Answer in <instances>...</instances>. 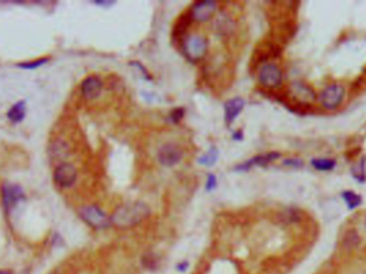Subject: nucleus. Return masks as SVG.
Segmentation results:
<instances>
[{"label": "nucleus", "instance_id": "1", "mask_svg": "<svg viewBox=\"0 0 366 274\" xmlns=\"http://www.w3.org/2000/svg\"><path fill=\"white\" fill-rule=\"evenodd\" d=\"M149 213L150 209L146 203L135 201L118 208L110 218V221L118 228H130L139 224L149 216Z\"/></svg>", "mask_w": 366, "mask_h": 274}, {"label": "nucleus", "instance_id": "8", "mask_svg": "<svg viewBox=\"0 0 366 274\" xmlns=\"http://www.w3.org/2000/svg\"><path fill=\"white\" fill-rule=\"evenodd\" d=\"M217 5L214 2H198L191 8L190 17L192 21L202 23L210 20L216 11Z\"/></svg>", "mask_w": 366, "mask_h": 274}, {"label": "nucleus", "instance_id": "12", "mask_svg": "<svg viewBox=\"0 0 366 274\" xmlns=\"http://www.w3.org/2000/svg\"><path fill=\"white\" fill-rule=\"evenodd\" d=\"M244 104V100L239 97L233 98L225 103V122L228 125H231L235 121V119L240 115Z\"/></svg>", "mask_w": 366, "mask_h": 274}, {"label": "nucleus", "instance_id": "2", "mask_svg": "<svg viewBox=\"0 0 366 274\" xmlns=\"http://www.w3.org/2000/svg\"><path fill=\"white\" fill-rule=\"evenodd\" d=\"M183 53L191 61H198L207 54L208 41L200 34H192L183 41Z\"/></svg>", "mask_w": 366, "mask_h": 274}, {"label": "nucleus", "instance_id": "16", "mask_svg": "<svg viewBox=\"0 0 366 274\" xmlns=\"http://www.w3.org/2000/svg\"><path fill=\"white\" fill-rule=\"evenodd\" d=\"M217 158H218V151L213 147V148H211L205 154V156H202L201 158H199L198 162H199L200 165H203L206 167H211V166H213L215 164Z\"/></svg>", "mask_w": 366, "mask_h": 274}, {"label": "nucleus", "instance_id": "19", "mask_svg": "<svg viewBox=\"0 0 366 274\" xmlns=\"http://www.w3.org/2000/svg\"><path fill=\"white\" fill-rule=\"evenodd\" d=\"M183 116H184V109L183 108H177V109L173 110L170 118H172L173 122H178V121H180Z\"/></svg>", "mask_w": 366, "mask_h": 274}, {"label": "nucleus", "instance_id": "9", "mask_svg": "<svg viewBox=\"0 0 366 274\" xmlns=\"http://www.w3.org/2000/svg\"><path fill=\"white\" fill-rule=\"evenodd\" d=\"M103 89V83L98 76H88L82 83V94L85 99H97Z\"/></svg>", "mask_w": 366, "mask_h": 274}, {"label": "nucleus", "instance_id": "4", "mask_svg": "<svg viewBox=\"0 0 366 274\" xmlns=\"http://www.w3.org/2000/svg\"><path fill=\"white\" fill-rule=\"evenodd\" d=\"M259 83L267 88H275L282 84L283 72L275 63H266L261 65L258 72Z\"/></svg>", "mask_w": 366, "mask_h": 274}, {"label": "nucleus", "instance_id": "7", "mask_svg": "<svg viewBox=\"0 0 366 274\" xmlns=\"http://www.w3.org/2000/svg\"><path fill=\"white\" fill-rule=\"evenodd\" d=\"M76 178H78V171L76 168L69 163H61L59 165L54 174V180L55 182L63 188L71 187L75 181Z\"/></svg>", "mask_w": 366, "mask_h": 274}, {"label": "nucleus", "instance_id": "22", "mask_svg": "<svg viewBox=\"0 0 366 274\" xmlns=\"http://www.w3.org/2000/svg\"><path fill=\"white\" fill-rule=\"evenodd\" d=\"M0 274H9L8 272H5V271H0Z\"/></svg>", "mask_w": 366, "mask_h": 274}, {"label": "nucleus", "instance_id": "13", "mask_svg": "<svg viewBox=\"0 0 366 274\" xmlns=\"http://www.w3.org/2000/svg\"><path fill=\"white\" fill-rule=\"evenodd\" d=\"M25 115H26V104H25V102L15 103L7 114L8 118H9L10 121L13 123L21 122L24 119Z\"/></svg>", "mask_w": 366, "mask_h": 274}, {"label": "nucleus", "instance_id": "14", "mask_svg": "<svg viewBox=\"0 0 366 274\" xmlns=\"http://www.w3.org/2000/svg\"><path fill=\"white\" fill-rule=\"evenodd\" d=\"M343 199L345 200V202L348 206V209L353 210L355 208L359 207V206L362 203V198L360 195H357L356 193L352 192V191H345L342 194Z\"/></svg>", "mask_w": 366, "mask_h": 274}, {"label": "nucleus", "instance_id": "5", "mask_svg": "<svg viewBox=\"0 0 366 274\" xmlns=\"http://www.w3.org/2000/svg\"><path fill=\"white\" fill-rule=\"evenodd\" d=\"M183 152L175 143H166L158 151V161L165 167H173L181 161Z\"/></svg>", "mask_w": 366, "mask_h": 274}, {"label": "nucleus", "instance_id": "6", "mask_svg": "<svg viewBox=\"0 0 366 274\" xmlns=\"http://www.w3.org/2000/svg\"><path fill=\"white\" fill-rule=\"evenodd\" d=\"M345 90L340 85H331L323 90L320 94L321 105L326 109H336L344 100Z\"/></svg>", "mask_w": 366, "mask_h": 274}, {"label": "nucleus", "instance_id": "11", "mask_svg": "<svg viewBox=\"0 0 366 274\" xmlns=\"http://www.w3.org/2000/svg\"><path fill=\"white\" fill-rule=\"evenodd\" d=\"M279 157L280 154L278 152H269V153L259 154V156H256L248 161H245L244 163H241L240 165H238L236 167V170L245 171L251 169L254 166H266L270 164L271 162L277 160Z\"/></svg>", "mask_w": 366, "mask_h": 274}, {"label": "nucleus", "instance_id": "18", "mask_svg": "<svg viewBox=\"0 0 366 274\" xmlns=\"http://www.w3.org/2000/svg\"><path fill=\"white\" fill-rule=\"evenodd\" d=\"M217 184V181H216V177L214 175H209L208 178H207V183H206V188L207 191H212L214 190L215 186Z\"/></svg>", "mask_w": 366, "mask_h": 274}, {"label": "nucleus", "instance_id": "15", "mask_svg": "<svg viewBox=\"0 0 366 274\" xmlns=\"http://www.w3.org/2000/svg\"><path fill=\"white\" fill-rule=\"evenodd\" d=\"M312 165L315 169L320 171H329L334 169L336 162L332 159H314L312 160Z\"/></svg>", "mask_w": 366, "mask_h": 274}, {"label": "nucleus", "instance_id": "21", "mask_svg": "<svg viewBox=\"0 0 366 274\" xmlns=\"http://www.w3.org/2000/svg\"><path fill=\"white\" fill-rule=\"evenodd\" d=\"M242 137H243V134H242L241 131H239V132H237V133L234 134V139L235 140H242Z\"/></svg>", "mask_w": 366, "mask_h": 274}, {"label": "nucleus", "instance_id": "17", "mask_svg": "<svg viewBox=\"0 0 366 274\" xmlns=\"http://www.w3.org/2000/svg\"><path fill=\"white\" fill-rule=\"evenodd\" d=\"M46 61H47V59L43 58V59L35 60V61H30V62H26V63H20L19 65L24 67V68H36V67L42 65L43 63H45Z\"/></svg>", "mask_w": 366, "mask_h": 274}, {"label": "nucleus", "instance_id": "10", "mask_svg": "<svg viewBox=\"0 0 366 274\" xmlns=\"http://www.w3.org/2000/svg\"><path fill=\"white\" fill-rule=\"evenodd\" d=\"M25 197L23 190L15 184H6L3 187V199L7 210L13 209Z\"/></svg>", "mask_w": 366, "mask_h": 274}, {"label": "nucleus", "instance_id": "3", "mask_svg": "<svg viewBox=\"0 0 366 274\" xmlns=\"http://www.w3.org/2000/svg\"><path fill=\"white\" fill-rule=\"evenodd\" d=\"M80 217L86 224L96 229H104L112 224L110 218H108L106 213L97 206L83 207L80 210Z\"/></svg>", "mask_w": 366, "mask_h": 274}, {"label": "nucleus", "instance_id": "20", "mask_svg": "<svg viewBox=\"0 0 366 274\" xmlns=\"http://www.w3.org/2000/svg\"><path fill=\"white\" fill-rule=\"evenodd\" d=\"M284 164L287 166H291L296 168H300L303 166V162L299 159H288L284 162Z\"/></svg>", "mask_w": 366, "mask_h": 274}]
</instances>
